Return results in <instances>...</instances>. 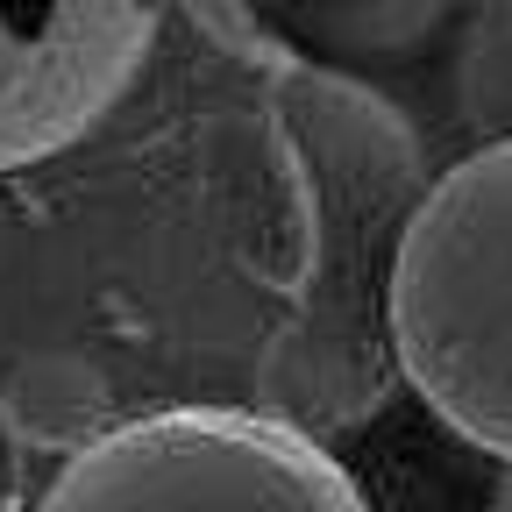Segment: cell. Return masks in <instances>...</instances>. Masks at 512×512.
Here are the masks:
<instances>
[{"instance_id": "cell-4", "label": "cell", "mask_w": 512, "mask_h": 512, "mask_svg": "<svg viewBox=\"0 0 512 512\" xmlns=\"http://www.w3.org/2000/svg\"><path fill=\"white\" fill-rule=\"evenodd\" d=\"M150 43L157 8L136 0H0V171L79 143Z\"/></svg>"}, {"instance_id": "cell-5", "label": "cell", "mask_w": 512, "mask_h": 512, "mask_svg": "<svg viewBox=\"0 0 512 512\" xmlns=\"http://www.w3.org/2000/svg\"><path fill=\"white\" fill-rule=\"evenodd\" d=\"M370 434V456L349 470L363 505L370 512H477V491H470V470L448 441L441 420H413V427H384V413L363 427ZM491 512V505H484Z\"/></svg>"}, {"instance_id": "cell-1", "label": "cell", "mask_w": 512, "mask_h": 512, "mask_svg": "<svg viewBox=\"0 0 512 512\" xmlns=\"http://www.w3.org/2000/svg\"><path fill=\"white\" fill-rule=\"evenodd\" d=\"M271 136L306 200V271L256 370V406L328 448L363 434L399 392L392 278L434 178L392 100L306 57L271 64Z\"/></svg>"}, {"instance_id": "cell-8", "label": "cell", "mask_w": 512, "mask_h": 512, "mask_svg": "<svg viewBox=\"0 0 512 512\" xmlns=\"http://www.w3.org/2000/svg\"><path fill=\"white\" fill-rule=\"evenodd\" d=\"M15 498H22V427L0 399V512H15Z\"/></svg>"}, {"instance_id": "cell-2", "label": "cell", "mask_w": 512, "mask_h": 512, "mask_svg": "<svg viewBox=\"0 0 512 512\" xmlns=\"http://www.w3.org/2000/svg\"><path fill=\"white\" fill-rule=\"evenodd\" d=\"M392 356L427 420L512 470V143L427 185L392 278Z\"/></svg>"}, {"instance_id": "cell-7", "label": "cell", "mask_w": 512, "mask_h": 512, "mask_svg": "<svg viewBox=\"0 0 512 512\" xmlns=\"http://www.w3.org/2000/svg\"><path fill=\"white\" fill-rule=\"evenodd\" d=\"M285 22L299 36H328V43H413L427 36L448 8H264V22Z\"/></svg>"}, {"instance_id": "cell-3", "label": "cell", "mask_w": 512, "mask_h": 512, "mask_svg": "<svg viewBox=\"0 0 512 512\" xmlns=\"http://www.w3.org/2000/svg\"><path fill=\"white\" fill-rule=\"evenodd\" d=\"M43 512H370L349 463L264 413H150L86 441Z\"/></svg>"}, {"instance_id": "cell-9", "label": "cell", "mask_w": 512, "mask_h": 512, "mask_svg": "<svg viewBox=\"0 0 512 512\" xmlns=\"http://www.w3.org/2000/svg\"><path fill=\"white\" fill-rule=\"evenodd\" d=\"M491 512H512V470H498V484H491Z\"/></svg>"}, {"instance_id": "cell-6", "label": "cell", "mask_w": 512, "mask_h": 512, "mask_svg": "<svg viewBox=\"0 0 512 512\" xmlns=\"http://www.w3.org/2000/svg\"><path fill=\"white\" fill-rule=\"evenodd\" d=\"M456 107L484 143H512V0L470 8L456 43Z\"/></svg>"}]
</instances>
